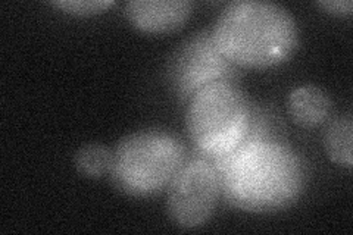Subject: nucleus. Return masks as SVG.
I'll return each mask as SVG.
<instances>
[{
	"label": "nucleus",
	"mask_w": 353,
	"mask_h": 235,
	"mask_svg": "<svg viewBox=\"0 0 353 235\" xmlns=\"http://www.w3.org/2000/svg\"><path fill=\"white\" fill-rule=\"evenodd\" d=\"M214 46L228 62L265 70L289 61L299 44V30L285 8L259 0H237L219 14Z\"/></svg>",
	"instance_id": "obj_1"
},
{
	"label": "nucleus",
	"mask_w": 353,
	"mask_h": 235,
	"mask_svg": "<svg viewBox=\"0 0 353 235\" xmlns=\"http://www.w3.org/2000/svg\"><path fill=\"white\" fill-rule=\"evenodd\" d=\"M185 161L183 143L161 130L132 132L114 150L110 178L127 196L148 197L172 183Z\"/></svg>",
	"instance_id": "obj_2"
},
{
	"label": "nucleus",
	"mask_w": 353,
	"mask_h": 235,
	"mask_svg": "<svg viewBox=\"0 0 353 235\" xmlns=\"http://www.w3.org/2000/svg\"><path fill=\"white\" fill-rule=\"evenodd\" d=\"M185 124L199 150L212 156L233 153L248 132V102L233 84L208 83L193 96Z\"/></svg>",
	"instance_id": "obj_3"
},
{
	"label": "nucleus",
	"mask_w": 353,
	"mask_h": 235,
	"mask_svg": "<svg viewBox=\"0 0 353 235\" xmlns=\"http://www.w3.org/2000/svg\"><path fill=\"white\" fill-rule=\"evenodd\" d=\"M231 192L246 209H265L292 201L301 190V167L285 150H243L231 163Z\"/></svg>",
	"instance_id": "obj_4"
},
{
	"label": "nucleus",
	"mask_w": 353,
	"mask_h": 235,
	"mask_svg": "<svg viewBox=\"0 0 353 235\" xmlns=\"http://www.w3.org/2000/svg\"><path fill=\"white\" fill-rule=\"evenodd\" d=\"M219 190L218 172L208 161L197 159L184 165L168 192L170 219L183 229L203 227L214 215Z\"/></svg>",
	"instance_id": "obj_5"
},
{
	"label": "nucleus",
	"mask_w": 353,
	"mask_h": 235,
	"mask_svg": "<svg viewBox=\"0 0 353 235\" xmlns=\"http://www.w3.org/2000/svg\"><path fill=\"white\" fill-rule=\"evenodd\" d=\"M189 0H131L124 14L130 24L149 34H168L180 30L193 14Z\"/></svg>",
	"instance_id": "obj_6"
},
{
	"label": "nucleus",
	"mask_w": 353,
	"mask_h": 235,
	"mask_svg": "<svg viewBox=\"0 0 353 235\" xmlns=\"http://www.w3.org/2000/svg\"><path fill=\"white\" fill-rule=\"evenodd\" d=\"M287 106H289V114L294 124L306 130L325 124L331 116V110H333L330 96L316 85L294 88L289 96Z\"/></svg>",
	"instance_id": "obj_7"
},
{
	"label": "nucleus",
	"mask_w": 353,
	"mask_h": 235,
	"mask_svg": "<svg viewBox=\"0 0 353 235\" xmlns=\"http://www.w3.org/2000/svg\"><path fill=\"white\" fill-rule=\"evenodd\" d=\"M353 122L350 115L341 116L334 119L328 125L324 145L328 158L334 163L345 166L347 170H352L353 156H352V139H353Z\"/></svg>",
	"instance_id": "obj_8"
},
{
	"label": "nucleus",
	"mask_w": 353,
	"mask_h": 235,
	"mask_svg": "<svg viewBox=\"0 0 353 235\" xmlns=\"http://www.w3.org/2000/svg\"><path fill=\"white\" fill-rule=\"evenodd\" d=\"M114 162V150L99 143H88L77 149L74 166L77 172L88 180H101L110 174Z\"/></svg>",
	"instance_id": "obj_9"
},
{
	"label": "nucleus",
	"mask_w": 353,
	"mask_h": 235,
	"mask_svg": "<svg viewBox=\"0 0 353 235\" xmlns=\"http://www.w3.org/2000/svg\"><path fill=\"white\" fill-rule=\"evenodd\" d=\"M54 9L74 17H93L106 12L115 5L114 0H53L49 2Z\"/></svg>",
	"instance_id": "obj_10"
},
{
	"label": "nucleus",
	"mask_w": 353,
	"mask_h": 235,
	"mask_svg": "<svg viewBox=\"0 0 353 235\" xmlns=\"http://www.w3.org/2000/svg\"><path fill=\"white\" fill-rule=\"evenodd\" d=\"M316 6L336 17H349L353 10L352 0H324V2H318Z\"/></svg>",
	"instance_id": "obj_11"
}]
</instances>
